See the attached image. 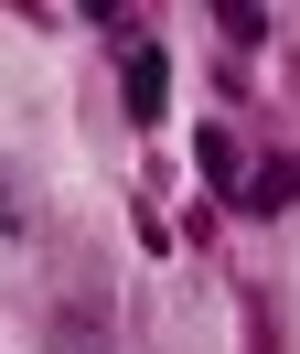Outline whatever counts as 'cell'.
<instances>
[{
  "mask_svg": "<svg viewBox=\"0 0 300 354\" xmlns=\"http://www.w3.org/2000/svg\"><path fill=\"white\" fill-rule=\"evenodd\" d=\"M290 194H300V161H268V172L247 183V204H257V215H279V204H290Z\"/></svg>",
  "mask_w": 300,
  "mask_h": 354,
  "instance_id": "3957f363",
  "label": "cell"
},
{
  "mask_svg": "<svg viewBox=\"0 0 300 354\" xmlns=\"http://www.w3.org/2000/svg\"><path fill=\"white\" fill-rule=\"evenodd\" d=\"M32 258H43V183L21 161H0V279H21Z\"/></svg>",
  "mask_w": 300,
  "mask_h": 354,
  "instance_id": "6da1fadb",
  "label": "cell"
},
{
  "mask_svg": "<svg viewBox=\"0 0 300 354\" xmlns=\"http://www.w3.org/2000/svg\"><path fill=\"white\" fill-rule=\"evenodd\" d=\"M193 161H204V183H214V194H236V140H225V129H204V140H193Z\"/></svg>",
  "mask_w": 300,
  "mask_h": 354,
  "instance_id": "277c9868",
  "label": "cell"
},
{
  "mask_svg": "<svg viewBox=\"0 0 300 354\" xmlns=\"http://www.w3.org/2000/svg\"><path fill=\"white\" fill-rule=\"evenodd\" d=\"M118 86H129V118L150 129V118L171 108V54H161V44H129V54H118Z\"/></svg>",
  "mask_w": 300,
  "mask_h": 354,
  "instance_id": "7a4b0ae2",
  "label": "cell"
}]
</instances>
